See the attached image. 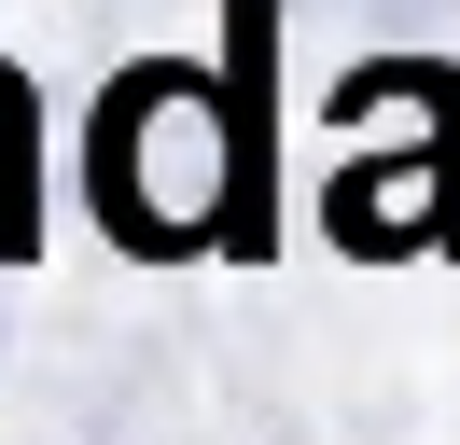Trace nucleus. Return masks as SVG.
I'll use <instances>...</instances> for the list:
<instances>
[{
	"label": "nucleus",
	"mask_w": 460,
	"mask_h": 445,
	"mask_svg": "<svg viewBox=\"0 0 460 445\" xmlns=\"http://www.w3.org/2000/svg\"><path fill=\"white\" fill-rule=\"evenodd\" d=\"M265 56L279 0H237L224 56H126L84 111V209L126 265H196V250H279V126H265Z\"/></svg>",
	"instance_id": "nucleus-1"
},
{
	"label": "nucleus",
	"mask_w": 460,
	"mask_h": 445,
	"mask_svg": "<svg viewBox=\"0 0 460 445\" xmlns=\"http://www.w3.org/2000/svg\"><path fill=\"white\" fill-rule=\"evenodd\" d=\"M349 265H404V250H460V70H432L419 98V139H376V153L335 167L321 195Z\"/></svg>",
	"instance_id": "nucleus-2"
}]
</instances>
